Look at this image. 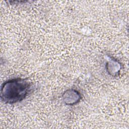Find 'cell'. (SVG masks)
Returning <instances> with one entry per match:
<instances>
[{"label":"cell","instance_id":"2","mask_svg":"<svg viewBox=\"0 0 129 129\" xmlns=\"http://www.w3.org/2000/svg\"><path fill=\"white\" fill-rule=\"evenodd\" d=\"M63 99L66 103L73 105L79 101L80 94L75 90H69L64 93Z\"/></svg>","mask_w":129,"mask_h":129},{"label":"cell","instance_id":"1","mask_svg":"<svg viewBox=\"0 0 129 129\" xmlns=\"http://www.w3.org/2000/svg\"><path fill=\"white\" fill-rule=\"evenodd\" d=\"M31 89L30 83L24 79L19 78L9 80L2 85L1 98L5 103L19 102L27 97Z\"/></svg>","mask_w":129,"mask_h":129}]
</instances>
